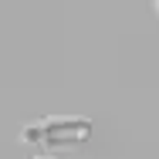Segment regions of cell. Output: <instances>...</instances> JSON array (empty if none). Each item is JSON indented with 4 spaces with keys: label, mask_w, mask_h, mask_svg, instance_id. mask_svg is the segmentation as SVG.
Returning a JSON list of instances; mask_svg holds the SVG:
<instances>
[{
    "label": "cell",
    "mask_w": 159,
    "mask_h": 159,
    "mask_svg": "<svg viewBox=\"0 0 159 159\" xmlns=\"http://www.w3.org/2000/svg\"><path fill=\"white\" fill-rule=\"evenodd\" d=\"M92 135V122L78 119V115H51L37 125H27L20 132L24 142H37L48 149H61V146H78Z\"/></svg>",
    "instance_id": "1"
},
{
    "label": "cell",
    "mask_w": 159,
    "mask_h": 159,
    "mask_svg": "<svg viewBox=\"0 0 159 159\" xmlns=\"http://www.w3.org/2000/svg\"><path fill=\"white\" fill-rule=\"evenodd\" d=\"M37 159H51V156H37Z\"/></svg>",
    "instance_id": "2"
},
{
    "label": "cell",
    "mask_w": 159,
    "mask_h": 159,
    "mask_svg": "<svg viewBox=\"0 0 159 159\" xmlns=\"http://www.w3.org/2000/svg\"><path fill=\"white\" fill-rule=\"evenodd\" d=\"M156 7H159V0H156Z\"/></svg>",
    "instance_id": "3"
}]
</instances>
